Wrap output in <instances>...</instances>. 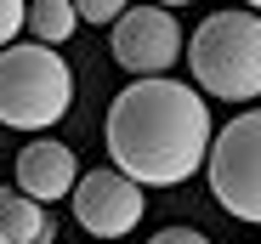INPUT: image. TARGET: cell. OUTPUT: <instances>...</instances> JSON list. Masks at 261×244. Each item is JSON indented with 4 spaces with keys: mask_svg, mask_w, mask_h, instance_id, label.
I'll return each instance as SVG.
<instances>
[{
    "mask_svg": "<svg viewBox=\"0 0 261 244\" xmlns=\"http://www.w3.org/2000/svg\"><path fill=\"white\" fill-rule=\"evenodd\" d=\"M17 29H29V0H0V51L17 46Z\"/></svg>",
    "mask_w": 261,
    "mask_h": 244,
    "instance_id": "30bf717a",
    "label": "cell"
},
{
    "mask_svg": "<svg viewBox=\"0 0 261 244\" xmlns=\"http://www.w3.org/2000/svg\"><path fill=\"white\" fill-rule=\"evenodd\" d=\"M74 23H80L74 0H34L29 6V40H40V46H63Z\"/></svg>",
    "mask_w": 261,
    "mask_h": 244,
    "instance_id": "9c48e42d",
    "label": "cell"
},
{
    "mask_svg": "<svg viewBox=\"0 0 261 244\" xmlns=\"http://www.w3.org/2000/svg\"><path fill=\"white\" fill-rule=\"evenodd\" d=\"M142 210H148V199L142 187L130 182L125 171H85L74 182V222L91 233V238H125V233H137L142 227Z\"/></svg>",
    "mask_w": 261,
    "mask_h": 244,
    "instance_id": "8992f818",
    "label": "cell"
},
{
    "mask_svg": "<svg viewBox=\"0 0 261 244\" xmlns=\"http://www.w3.org/2000/svg\"><path fill=\"white\" fill-rule=\"evenodd\" d=\"M74 108V68L57 57V46H23L0 51V125L12 131H51Z\"/></svg>",
    "mask_w": 261,
    "mask_h": 244,
    "instance_id": "3957f363",
    "label": "cell"
},
{
    "mask_svg": "<svg viewBox=\"0 0 261 244\" xmlns=\"http://www.w3.org/2000/svg\"><path fill=\"white\" fill-rule=\"evenodd\" d=\"M51 238H57V222L40 199L0 187V244H51Z\"/></svg>",
    "mask_w": 261,
    "mask_h": 244,
    "instance_id": "ba28073f",
    "label": "cell"
},
{
    "mask_svg": "<svg viewBox=\"0 0 261 244\" xmlns=\"http://www.w3.org/2000/svg\"><path fill=\"white\" fill-rule=\"evenodd\" d=\"M12 176H17V193L51 205V199H68V193H74V182H80V153H74L68 142L40 137V142H29V148L17 153Z\"/></svg>",
    "mask_w": 261,
    "mask_h": 244,
    "instance_id": "52a82bcc",
    "label": "cell"
},
{
    "mask_svg": "<svg viewBox=\"0 0 261 244\" xmlns=\"http://www.w3.org/2000/svg\"><path fill=\"white\" fill-rule=\"evenodd\" d=\"M188 68L193 86L222 102H255L261 97V17L244 12H210L188 34Z\"/></svg>",
    "mask_w": 261,
    "mask_h": 244,
    "instance_id": "7a4b0ae2",
    "label": "cell"
},
{
    "mask_svg": "<svg viewBox=\"0 0 261 244\" xmlns=\"http://www.w3.org/2000/svg\"><path fill=\"white\" fill-rule=\"evenodd\" d=\"M148 244H210V238H204L199 227H159Z\"/></svg>",
    "mask_w": 261,
    "mask_h": 244,
    "instance_id": "7c38bea8",
    "label": "cell"
},
{
    "mask_svg": "<svg viewBox=\"0 0 261 244\" xmlns=\"http://www.w3.org/2000/svg\"><path fill=\"white\" fill-rule=\"evenodd\" d=\"M114 171H125L137 187H182L210 159V102L199 86H182L170 74L130 79L108 102L102 125Z\"/></svg>",
    "mask_w": 261,
    "mask_h": 244,
    "instance_id": "6da1fadb",
    "label": "cell"
},
{
    "mask_svg": "<svg viewBox=\"0 0 261 244\" xmlns=\"http://www.w3.org/2000/svg\"><path fill=\"white\" fill-rule=\"evenodd\" d=\"M108 51L125 74L153 79V74H170V63L188 51V40H182V23L148 0V6H125V17L108 29Z\"/></svg>",
    "mask_w": 261,
    "mask_h": 244,
    "instance_id": "5b68a950",
    "label": "cell"
},
{
    "mask_svg": "<svg viewBox=\"0 0 261 244\" xmlns=\"http://www.w3.org/2000/svg\"><path fill=\"white\" fill-rule=\"evenodd\" d=\"M210 193L233 222H261V108L233 114L210 142Z\"/></svg>",
    "mask_w": 261,
    "mask_h": 244,
    "instance_id": "277c9868",
    "label": "cell"
},
{
    "mask_svg": "<svg viewBox=\"0 0 261 244\" xmlns=\"http://www.w3.org/2000/svg\"><path fill=\"white\" fill-rule=\"evenodd\" d=\"M125 6H130V0H74L80 23H108V29L125 17Z\"/></svg>",
    "mask_w": 261,
    "mask_h": 244,
    "instance_id": "8fae6325",
    "label": "cell"
},
{
    "mask_svg": "<svg viewBox=\"0 0 261 244\" xmlns=\"http://www.w3.org/2000/svg\"><path fill=\"white\" fill-rule=\"evenodd\" d=\"M244 6H250V12H261V0H244Z\"/></svg>",
    "mask_w": 261,
    "mask_h": 244,
    "instance_id": "5bb4252c",
    "label": "cell"
},
{
    "mask_svg": "<svg viewBox=\"0 0 261 244\" xmlns=\"http://www.w3.org/2000/svg\"><path fill=\"white\" fill-rule=\"evenodd\" d=\"M153 6H165V12H176V6H193V0H153Z\"/></svg>",
    "mask_w": 261,
    "mask_h": 244,
    "instance_id": "4fadbf2b",
    "label": "cell"
}]
</instances>
